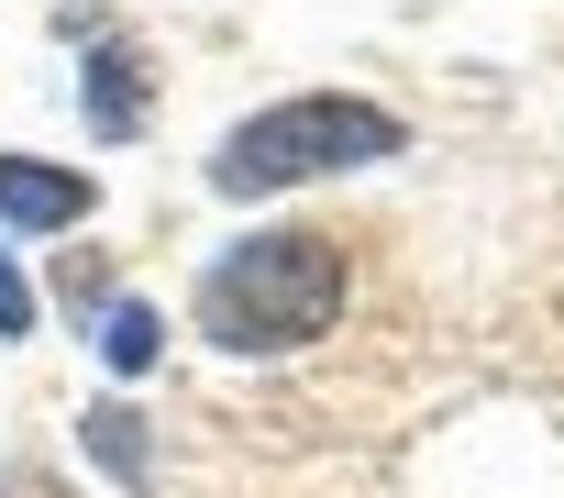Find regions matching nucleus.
Wrapping results in <instances>:
<instances>
[{"label": "nucleus", "instance_id": "obj_3", "mask_svg": "<svg viewBox=\"0 0 564 498\" xmlns=\"http://www.w3.org/2000/svg\"><path fill=\"white\" fill-rule=\"evenodd\" d=\"M100 188L78 166H45V155H0V221H23V232H67Z\"/></svg>", "mask_w": 564, "mask_h": 498}, {"label": "nucleus", "instance_id": "obj_7", "mask_svg": "<svg viewBox=\"0 0 564 498\" xmlns=\"http://www.w3.org/2000/svg\"><path fill=\"white\" fill-rule=\"evenodd\" d=\"M34 333V289H23V267L0 256V344H23Z\"/></svg>", "mask_w": 564, "mask_h": 498}, {"label": "nucleus", "instance_id": "obj_2", "mask_svg": "<svg viewBox=\"0 0 564 498\" xmlns=\"http://www.w3.org/2000/svg\"><path fill=\"white\" fill-rule=\"evenodd\" d=\"M377 155H399V122L377 100H276V111L221 133L210 188L254 199V188H300V177H333V166H377Z\"/></svg>", "mask_w": 564, "mask_h": 498}, {"label": "nucleus", "instance_id": "obj_4", "mask_svg": "<svg viewBox=\"0 0 564 498\" xmlns=\"http://www.w3.org/2000/svg\"><path fill=\"white\" fill-rule=\"evenodd\" d=\"M155 344H166V333H155V311H144V300H111V322H100V366H111V377H144V366H155Z\"/></svg>", "mask_w": 564, "mask_h": 498}, {"label": "nucleus", "instance_id": "obj_5", "mask_svg": "<svg viewBox=\"0 0 564 498\" xmlns=\"http://www.w3.org/2000/svg\"><path fill=\"white\" fill-rule=\"evenodd\" d=\"M89 56H100V100H89V111H100V133H133V56H122V34H100V23H89Z\"/></svg>", "mask_w": 564, "mask_h": 498}, {"label": "nucleus", "instance_id": "obj_6", "mask_svg": "<svg viewBox=\"0 0 564 498\" xmlns=\"http://www.w3.org/2000/svg\"><path fill=\"white\" fill-rule=\"evenodd\" d=\"M78 432H89V454H100V465H111V476H122V487H144V443H133V432H144V421H133V410H89V421H78Z\"/></svg>", "mask_w": 564, "mask_h": 498}, {"label": "nucleus", "instance_id": "obj_1", "mask_svg": "<svg viewBox=\"0 0 564 498\" xmlns=\"http://www.w3.org/2000/svg\"><path fill=\"white\" fill-rule=\"evenodd\" d=\"M333 311H344V243L322 232H254L232 256H210L199 278V333L221 355H289L333 333Z\"/></svg>", "mask_w": 564, "mask_h": 498}]
</instances>
